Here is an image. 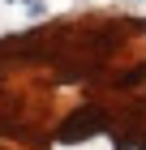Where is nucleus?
I'll return each mask as SVG.
<instances>
[{"instance_id":"obj_1","label":"nucleus","mask_w":146,"mask_h":150,"mask_svg":"<svg viewBox=\"0 0 146 150\" xmlns=\"http://www.w3.org/2000/svg\"><path fill=\"white\" fill-rule=\"evenodd\" d=\"M103 129H108V116H103L99 107H82V112H73L65 125H60V133H56V137H60V142H82V137H95V133H103Z\"/></svg>"}]
</instances>
